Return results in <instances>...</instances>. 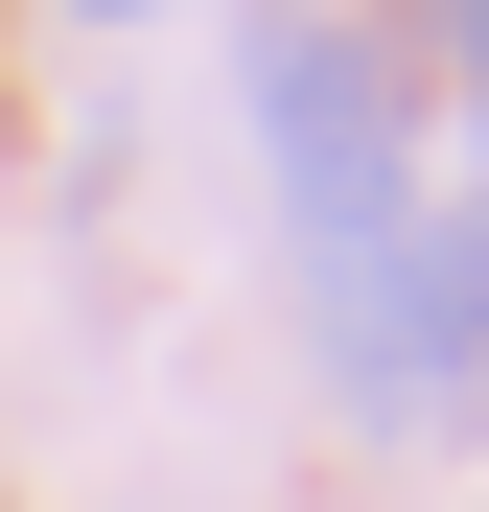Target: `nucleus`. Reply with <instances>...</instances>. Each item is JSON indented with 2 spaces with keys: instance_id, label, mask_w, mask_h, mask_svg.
Listing matches in <instances>:
<instances>
[{
  "instance_id": "2",
  "label": "nucleus",
  "mask_w": 489,
  "mask_h": 512,
  "mask_svg": "<svg viewBox=\"0 0 489 512\" xmlns=\"http://www.w3.org/2000/svg\"><path fill=\"white\" fill-rule=\"evenodd\" d=\"M326 373H350L373 443L466 419V373H489V233L466 210H396L373 256H326Z\"/></svg>"
},
{
  "instance_id": "3",
  "label": "nucleus",
  "mask_w": 489,
  "mask_h": 512,
  "mask_svg": "<svg viewBox=\"0 0 489 512\" xmlns=\"http://www.w3.org/2000/svg\"><path fill=\"white\" fill-rule=\"evenodd\" d=\"M420 70L466 94V233H489V0H420Z\"/></svg>"
},
{
  "instance_id": "4",
  "label": "nucleus",
  "mask_w": 489,
  "mask_h": 512,
  "mask_svg": "<svg viewBox=\"0 0 489 512\" xmlns=\"http://www.w3.org/2000/svg\"><path fill=\"white\" fill-rule=\"evenodd\" d=\"M70 24H163V0H70Z\"/></svg>"
},
{
  "instance_id": "1",
  "label": "nucleus",
  "mask_w": 489,
  "mask_h": 512,
  "mask_svg": "<svg viewBox=\"0 0 489 512\" xmlns=\"http://www.w3.org/2000/svg\"><path fill=\"white\" fill-rule=\"evenodd\" d=\"M257 140H280L303 280L373 256L396 210H420V47H373V24H257Z\"/></svg>"
}]
</instances>
